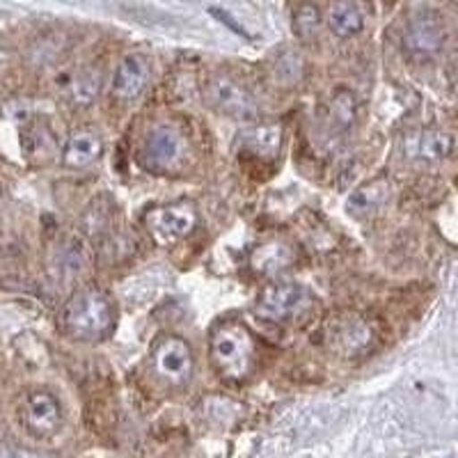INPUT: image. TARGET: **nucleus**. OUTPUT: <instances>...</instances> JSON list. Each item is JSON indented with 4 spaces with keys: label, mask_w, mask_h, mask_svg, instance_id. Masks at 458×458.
Returning a JSON list of instances; mask_svg holds the SVG:
<instances>
[{
    "label": "nucleus",
    "mask_w": 458,
    "mask_h": 458,
    "mask_svg": "<svg viewBox=\"0 0 458 458\" xmlns=\"http://www.w3.org/2000/svg\"><path fill=\"white\" fill-rule=\"evenodd\" d=\"M195 225H198V214L193 204L188 202L165 204V207L149 208L145 214L147 232L158 245H172L186 239Z\"/></svg>",
    "instance_id": "4"
},
{
    "label": "nucleus",
    "mask_w": 458,
    "mask_h": 458,
    "mask_svg": "<svg viewBox=\"0 0 458 458\" xmlns=\"http://www.w3.org/2000/svg\"><path fill=\"white\" fill-rule=\"evenodd\" d=\"M208 358L216 374L227 383H241L255 365V342L241 323H223L208 339Z\"/></svg>",
    "instance_id": "2"
},
{
    "label": "nucleus",
    "mask_w": 458,
    "mask_h": 458,
    "mask_svg": "<svg viewBox=\"0 0 458 458\" xmlns=\"http://www.w3.org/2000/svg\"><path fill=\"white\" fill-rule=\"evenodd\" d=\"M0 202H3V199H0Z\"/></svg>",
    "instance_id": "23"
},
{
    "label": "nucleus",
    "mask_w": 458,
    "mask_h": 458,
    "mask_svg": "<svg viewBox=\"0 0 458 458\" xmlns=\"http://www.w3.org/2000/svg\"><path fill=\"white\" fill-rule=\"evenodd\" d=\"M323 16L321 10L317 5H298L293 10L292 28L296 32V37H301L302 42H310V39H317L318 30H321Z\"/></svg>",
    "instance_id": "19"
},
{
    "label": "nucleus",
    "mask_w": 458,
    "mask_h": 458,
    "mask_svg": "<svg viewBox=\"0 0 458 458\" xmlns=\"http://www.w3.org/2000/svg\"><path fill=\"white\" fill-rule=\"evenodd\" d=\"M21 422L32 437H39V440L53 437L63 427L60 401L47 390L28 392L21 406Z\"/></svg>",
    "instance_id": "8"
},
{
    "label": "nucleus",
    "mask_w": 458,
    "mask_h": 458,
    "mask_svg": "<svg viewBox=\"0 0 458 458\" xmlns=\"http://www.w3.org/2000/svg\"><path fill=\"white\" fill-rule=\"evenodd\" d=\"M403 44H406V51L417 60H428V57L437 55L445 44L443 19L428 10L412 14L406 23Z\"/></svg>",
    "instance_id": "9"
},
{
    "label": "nucleus",
    "mask_w": 458,
    "mask_h": 458,
    "mask_svg": "<svg viewBox=\"0 0 458 458\" xmlns=\"http://www.w3.org/2000/svg\"><path fill=\"white\" fill-rule=\"evenodd\" d=\"M149 81V63L140 53L126 55L113 73V94L122 101H131L140 97Z\"/></svg>",
    "instance_id": "11"
},
{
    "label": "nucleus",
    "mask_w": 458,
    "mask_h": 458,
    "mask_svg": "<svg viewBox=\"0 0 458 458\" xmlns=\"http://www.w3.org/2000/svg\"><path fill=\"white\" fill-rule=\"evenodd\" d=\"M328 117L337 129L346 131L360 120V101L351 89H337L328 106Z\"/></svg>",
    "instance_id": "18"
},
{
    "label": "nucleus",
    "mask_w": 458,
    "mask_h": 458,
    "mask_svg": "<svg viewBox=\"0 0 458 458\" xmlns=\"http://www.w3.org/2000/svg\"><path fill=\"white\" fill-rule=\"evenodd\" d=\"M326 21H328V28L339 39H349V37H355L365 30V14L355 3H335V5H330Z\"/></svg>",
    "instance_id": "16"
},
{
    "label": "nucleus",
    "mask_w": 458,
    "mask_h": 458,
    "mask_svg": "<svg viewBox=\"0 0 458 458\" xmlns=\"http://www.w3.org/2000/svg\"><path fill=\"white\" fill-rule=\"evenodd\" d=\"M57 323L73 342H99L113 330V301L101 289H83L64 302Z\"/></svg>",
    "instance_id": "1"
},
{
    "label": "nucleus",
    "mask_w": 458,
    "mask_h": 458,
    "mask_svg": "<svg viewBox=\"0 0 458 458\" xmlns=\"http://www.w3.org/2000/svg\"><path fill=\"white\" fill-rule=\"evenodd\" d=\"M239 147L252 157L273 158L282 147V126L271 122H259L255 126H248L236 138Z\"/></svg>",
    "instance_id": "14"
},
{
    "label": "nucleus",
    "mask_w": 458,
    "mask_h": 458,
    "mask_svg": "<svg viewBox=\"0 0 458 458\" xmlns=\"http://www.w3.org/2000/svg\"><path fill=\"white\" fill-rule=\"evenodd\" d=\"M293 261V250L284 241H268L261 243L252 252V268L261 276H277L284 268H289Z\"/></svg>",
    "instance_id": "15"
},
{
    "label": "nucleus",
    "mask_w": 458,
    "mask_h": 458,
    "mask_svg": "<svg viewBox=\"0 0 458 458\" xmlns=\"http://www.w3.org/2000/svg\"><path fill=\"white\" fill-rule=\"evenodd\" d=\"M310 289L298 282H273L259 293L255 302L257 317L264 321H286L296 317L310 302Z\"/></svg>",
    "instance_id": "6"
},
{
    "label": "nucleus",
    "mask_w": 458,
    "mask_h": 458,
    "mask_svg": "<svg viewBox=\"0 0 458 458\" xmlns=\"http://www.w3.org/2000/svg\"><path fill=\"white\" fill-rule=\"evenodd\" d=\"M5 63H7V51L5 47H3V42H0V69L5 67Z\"/></svg>",
    "instance_id": "22"
},
{
    "label": "nucleus",
    "mask_w": 458,
    "mask_h": 458,
    "mask_svg": "<svg viewBox=\"0 0 458 458\" xmlns=\"http://www.w3.org/2000/svg\"><path fill=\"white\" fill-rule=\"evenodd\" d=\"M383 199H386V193H383L378 186H371V188H367V191H360V193H355L353 198L349 199L351 214H358V216L371 214V208L380 207V204H383Z\"/></svg>",
    "instance_id": "20"
},
{
    "label": "nucleus",
    "mask_w": 458,
    "mask_h": 458,
    "mask_svg": "<svg viewBox=\"0 0 458 458\" xmlns=\"http://www.w3.org/2000/svg\"><path fill=\"white\" fill-rule=\"evenodd\" d=\"M0 458H51V456L35 452V449L16 447V445H0Z\"/></svg>",
    "instance_id": "21"
},
{
    "label": "nucleus",
    "mask_w": 458,
    "mask_h": 458,
    "mask_svg": "<svg viewBox=\"0 0 458 458\" xmlns=\"http://www.w3.org/2000/svg\"><path fill=\"white\" fill-rule=\"evenodd\" d=\"M53 264H55L57 277H76L88 266V252L79 241H64L55 248Z\"/></svg>",
    "instance_id": "17"
},
{
    "label": "nucleus",
    "mask_w": 458,
    "mask_h": 458,
    "mask_svg": "<svg viewBox=\"0 0 458 458\" xmlns=\"http://www.w3.org/2000/svg\"><path fill=\"white\" fill-rule=\"evenodd\" d=\"M101 154H104V140L99 133L92 129H79L63 145V165L69 170H85L99 161Z\"/></svg>",
    "instance_id": "12"
},
{
    "label": "nucleus",
    "mask_w": 458,
    "mask_h": 458,
    "mask_svg": "<svg viewBox=\"0 0 458 458\" xmlns=\"http://www.w3.org/2000/svg\"><path fill=\"white\" fill-rule=\"evenodd\" d=\"M154 367H157V374L165 383L186 387L191 383V378H193L195 369V358L191 344L182 337H174V335L163 337L157 344V351H154Z\"/></svg>",
    "instance_id": "7"
},
{
    "label": "nucleus",
    "mask_w": 458,
    "mask_h": 458,
    "mask_svg": "<svg viewBox=\"0 0 458 458\" xmlns=\"http://www.w3.org/2000/svg\"><path fill=\"white\" fill-rule=\"evenodd\" d=\"M401 151L412 163H440L454 151V138L440 129L412 131L401 142Z\"/></svg>",
    "instance_id": "10"
},
{
    "label": "nucleus",
    "mask_w": 458,
    "mask_h": 458,
    "mask_svg": "<svg viewBox=\"0 0 458 458\" xmlns=\"http://www.w3.org/2000/svg\"><path fill=\"white\" fill-rule=\"evenodd\" d=\"M101 88H104V79L97 69L81 67L73 69L60 81V89H63L64 99L72 106H79V108H88L94 101L99 99Z\"/></svg>",
    "instance_id": "13"
},
{
    "label": "nucleus",
    "mask_w": 458,
    "mask_h": 458,
    "mask_svg": "<svg viewBox=\"0 0 458 458\" xmlns=\"http://www.w3.org/2000/svg\"><path fill=\"white\" fill-rule=\"evenodd\" d=\"M186 151L188 145L177 129L157 126L147 133L145 142H142L140 163L151 172H172L182 165Z\"/></svg>",
    "instance_id": "5"
},
{
    "label": "nucleus",
    "mask_w": 458,
    "mask_h": 458,
    "mask_svg": "<svg viewBox=\"0 0 458 458\" xmlns=\"http://www.w3.org/2000/svg\"><path fill=\"white\" fill-rule=\"evenodd\" d=\"M204 99L216 113L232 117V120L252 122L259 117V104L255 94L245 88L241 81L227 73H214L204 85Z\"/></svg>",
    "instance_id": "3"
}]
</instances>
